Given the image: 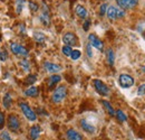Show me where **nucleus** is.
Wrapping results in <instances>:
<instances>
[{
    "instance_id": "21",
    "label": "nucleus",
    "mask_w": 145,
    "mask_h": 140,
    "mask_svg": "<svg viewBox=\"0 0 145 140\" xmlns=\"http://www.w3.org/2000/svg\"><path fill=\"white\" fill-rule=\"evenodd\" d=\"M25 95L26 96H37L38 95V88L36 87H30L25 91Z\"/></svg>"
},
{
    "instance_id": "4",
    "label": "nucleus",
    "mask_w": 145,
    "mask_h": 140,
    "mask_svg": "<svg viewBox=\"0 0 145 140\" xmlns=\"http://www.w3.org/2000/svg\"><path fill=\"white\" fill-rule=\"evenodd\" d=\"M7 124H8V128L11 131H14V132H17L19 129H20V120H19L18 117L16 114H14V113H11V114L8 116Z\"/></svg>"
},
{
    "instance_id": "36",
    "label": "nucleus",
    "mask_w": 145,
    "mask_h": 140,
    "mask_svg": "<svg viewBox=\"0 0 145 140\" xmlns=\"http://www.w3.org/2000/svg\"><path fill=\"white\" fill-rule=\"evenodd\" d=\"M91 44H87V46H86V50H87V54H88V56H89V57H91V56H93V54H91Z\"/></svg>"
},
{
    "instance_id": "35",
    "label": "nucleus",
    "mask_w": 145,
    "mask_h": 140,
    "mask_svg": "<svg viewBox=\"0 0 145 140\" xmlns=\"http://www.w3.org/2000/svg\"><path fill=\"white\" fill-rule=\"evenodd\" d=\"M0 57H1V59H2V61H6V59L8 58V54H7V52H6V51H1Z\"/></svg>"
},
{
    "instance_id": "8",
    "label": "nucleus",
    "mask_w": 145,
    "mask_h": 140,
    "mask_svg": "<svg viewBox=\"0 0 145 140\" xmlns=\"http://www.w3.org/2000/svg\"><path fill=\"white\" fill-rule=\"evenodd\" d=\"M63 42L65 43V45L72 47V46H75V45L78 44V38L72 33H66L65 35L63 36Z\"/></svg>"
},
{
    "instance_id": "5",
    "label": "nucleus",
    "mask_w": 145,
    "mask_h": 140,
    "mask_svg": "<svg viewBox=\"0 0 145 140\" xmlns=\"http://www.w3.org/2000/svg\"><path fill=\"white\" fill-rule=\"evenodd\" d=\"M10 50L17 56H21V57H26L28 56V50L26 47H24L22 45L17 44V43H11L10 44Z\"/></svg>"
},
{
    "instance_id": "6",
    "label": "nucleus",
    "mask_w": 145,
    "mask_h": 140,
    "mask_svg": "<svg viewBox=\"0 0 145 140\" xmlns=\"http://www.w3.org/2000/svg\"><path fill=\"white\" fill-rule=\"evenodd\" d=\"M118 83L123 88H128L134 85V79L128 74H121L118 77Z\"/></svg>"
},
{
    "instance_id": "26",
    "label": "nucleus",
    "mask_w": 145,
    "mask_h": 140,
    "mask_svg": "<svg viewBox=\"0 0 145 140\" xmlns=\"http://www.w3.org/2000/svg\"><path fill=\"white\" fill-rule=\"evenodd\" d=\"M61 52L64 55H66V56H71V54H72V50L71 46H67V45H65L63 48H61Z\"/></svg>"
},
{
    "instance_id": "17",
    "label": "nucleus",
    "mask_w": 145,
    "mask_h": 140,
    "mask_svg": "<svg viewBox=\"0 0 145 140\" xmlns=\"http://www.w3.org/2000/svg\"><path fill=\"white\" fill-rule=\"evenodd\" d=\"M60 80H61L60 75H57V74L52 75V76L48 79V87H49V88H53L54 85H56L57 83H59V82H60Z\"/></svg>"
},
{
    "instance_id": "28",
    "label": "nucleus",
    "mask_w": 145,
    "mask_h": 140,
    "mask_svg": "<svg viewBox=\"0 0 145 140\" xmlns=\"http://www.w3.org/2000/svg\"><path fill=\"white\" fill-rule=\"evenodd\" d=\"M0 140H12V138L10 137V135L7 131H1V133H0Z\"/></svg>"
},
{
    "instance_id": "13",
    "label": "nucleus",
    "mask_w": 145,
    "mask_h": 140,
    "mask_svg": "<svg viewBox=\"0 0 145 140\" xmlns=\"http://www.w3.org/2000/svg\"><path fill=\"white\" fill-rule=\"evenodd\" d=\"M66 137L68 140H83V136L74 129H68L66 131Z\"/></svg>"
},
{
    "instance_id": "2",
    "label": "nucleus",
    "mask_w": 145,
    "mask_h": 140,
    "mask_svg": "<svg viewBox=\"0 0 145 140\" xmlns=\"http://www.w3.org/2000/svg\"><path fill=\"white\" fill-rule=\"evenodd\" d=\"M106 15H107V18H108V19H110V20H115V19L124 17V16H125V11H124L123 9L117 8V7L109 6L108 8H107Z\"/></svg>"
},
{
    "instance_id": "18",
    "label": "nucleus",
    "mask_w": 145,
    "mask_h": 140,
    "mask_svg": "<svg viewBox=\"0 0 145 140\" xmlns=\"http://www.w3.org/2000/svg\"><path fill=\"white\" fill-rule=\"evenodd\" d=\"M2 104L5 106V109H9L11 104H12V98L9 93H7L5 96H3V100H2Z\"/></svg>"
},
{
    "instance_id": "25",
    "label": "nucleus",
    "mask_w": 145,
    "mask_h": 140,
    "mask_svg": "<svg viewBox=\"0 0 145 140\" xmlns=\"http://www.w3.org/2000/svg\"><path fill=\"white\" fill-rule=\"evenodd\" d=\"M80 55H82V53H80L79 50H74L72 54H71V57H72V61H76V59H78L80 57Z\"/></svg>"
},
{
    "instance_id": "10",
    "label": "nucleus",
    "mask_w": 145,
    "mask_h": 140,
    "mask_svg": "<svg viewBox=\"0 0 145 140\" xmlns=\"http://www.w3.org/2000/svg\"><path fill=\"white\" fill-rule=\"evenodd\" d=\"M116 2L122 9H132L138 3V0H116Z\"/></svg>"
},
{
    "instance_id": "30",
    "label": "nucleus",
    "mask_w": 145,
    "mask_h": 140,
    "mask_svg": "<svg viewBox=\"0 0 145 140\" xmlns=\"http://www.w3.org/2000/svg\"><path fill=\"white\" fill-rule=\"evenodd\" d=\"M137 94L141 96V95H144L145 94V84H142L138 87V90H137Z\"/></svg>"
},
{
    "instance_id": "24",
    "label": "nucleus",
    "mask_w": 145,
    "mask_h": 140,
    "mask_svg": "<svg viewBox=\"0 0 145 140\" xmlns=\"http://www.w3.org/2000/svg\"><path fill=\"white\" fill-rule=\"evenodd\" d=\"M19 65L21 66V69H22V70L26 71V72H28V71H29V69H30L29 63H28V61H27V59H22V61H20Z\"/></svg>"
},
{
    "instance_id": "33",
    "label": "nucleus",
    "mask_w": 145,
    "mask_h": 140,
    "mask_svg": "<svg viewBox=\"0 0 145 140\" xmlns=\"http://www.w3.org/2000/svg\"><path fill=\"white\" fill-rule=\"evenodd\" d=\"M22 6H24V0H17V13L20 14V11L22 10Z\"/></svg>"
},
{
    "instance_id": "14",
    "label": "nucleus",
    "mask_w": 145,
    "mask_h": 140,
    "mask_svg": "<svg viewBox=\"0 0 145 140\" xmlns=\"http://www.w3.org/2000/svg\"><path fill=\"white\" fill-rule=\"evenodd\" d=\"M40 132H41V129L39 125H33L29 130V136L31 140H37L40 136Z\"/></svg>"
},
{
    "instance_id": "15",
    "label": "nucleus",
    "mask_w": 145,
    "mask_h": 140,
    "mask_svg": "<svg viewBox=\"0 0 145 140\" xmlns=\"http://www.w3.org/2000/svg\"><path fill=\"white\" fill-rule=\"evenodd\" d=\"M40 21L45 25V26H49V22H50V19H49V13H48V9L47 7L44 5V11L40 16Z\"/></svg>"
},
{
    "instance_id": "29",
    "label": "nucleus",
    "mask_w": 145,
    "mask_h": 140,
    "mask_svg": "<svg viewBox=\"0 0 145 140\" xmlns=\"http://www.w3.org/2000/svg\"><path fill=\"white\" fill-rule=\"evenodd\" d=\"M6 118H5V114H3V112H1L0 111V129H2L3 127H5V124H6Z\"/></svg>"
},
{
    "instance_id": "9",
    "label": "nucleus",
    "mask_w": 145,
    "mask_h": 140,
    "mask_svg": "<svg viewBox=\"0 0 145 140\" xmlns=\"http://www.w3.org/2000/svg\"><path fill=\"white\" fill-rule=\"evenodd\" d=\"M88 42H89V44H91L93 47L97 48L98 51H103L104 45H103L102 40H101V39H99L96 35H94V34H89V35H88Z\"/></svg>"
},
{
    "instance_id": "37",
    "label": "nucleus",
    "mask_w": 145,
    "mask_h": 140,
    "mask_svg": "<svg viewBox=\"0 0 145 140\" xmlns=\"http://www.w3.org/2000/svg\"><path fill=\"white\" fill-rule=\"evenodd\" d=\"M142 70H143V72H145V62H144V64L142 65Z\"/></svg>"
},
{
    "instance_id": "20",
    "label": "nucleus",
    "mask_w": 145,
    "mask_h": 140,
    "mask_svg": "<svg viewBox=\"0 0 145 140\" xmlns=\"http://www.w3.org/2000/svg\"><path fill=\"white\" fill-rule=\"evenodd\" d=\"M102 104L104 105V108L107 110V112L109 113V116H112V117H113V116H115L116 111L114 110V108L112 106V104L109 103L108 101H105V100H103V101H102Z\"/></svg>"
},
{
    "instance_id": "27",
    "label": "nucleus",
    "mask_w": 145,
    "mask_h": 140,
    "mask_svg": "<svg viewBox=\"0 0 145 140\" xmlns=\"http://www.w3.org/2000/svg\"><path fill=\"white\" fill-rule=\"evenodd\" d=\"M36 80H37L36 75L31 74V75H28V76H27V79H26V83H27V84H33V83L36 82Z\"/></svg>"
},
{
    "instance_id": "3",
    "label": "nucleus",
    "mask_w": 145,
    "mask_h": 140,
    "mask_svg": "<svg viewBox=\"0 0 145 140\" xmlns=\"http://www.w3.org/2000/svg\"><path fill=\"white\" fill-rule=\"evenodd\" d=\"M19 106H20L22 113L25 114V117H26L29 121H36L37 120L36 113L34 112V110L27 104V103H25V102H20V103H19Z\"/></svg>"
},
{
    "instance_id": "7",
    "label": "nucleus",
    "mask_w": 145,
    "mask_h": 140,
    "mask_svg": "<svg viewBox=\"0 0 145 140\" xmlns=\"http://www.w3.org/2000/svg\"><path fill=\"white\" fill-rule=\"evenodd\" d=\"M94 87H95V90L101 94V95H107L109 93V88L108 87L102 82L101 80H94Z\"/></svg>"
},
{
    "instance_id": "34",
    "label": "nucleus",
    "mask_w": 145,
    "mask_h": 140,
    "mask_svg": "<svg viewBox=\"0 0 145 140\" xmlns=\"http://www.w3.org/2000/svg\"><path fill=\"white\" fill-rule=\"evenodd\" d=\"M89 26H91V20H89V19H87V20L84 22V26H83L84 30H85V32H87V30L89 29Z\"/></svg>"
},
{
    "instance_id": "38",
    "label": "nucleus",
    "mask_w": 145,
    "mask_h": 140,
    "mask_svg": "<svg viewBox=\"0 0 145 140\" xmlns=\"http://www.w3.org/2000/svg\"><path fill=\"white\" fill-rule=\"evenodd\" d=\"M0 54H1V51H0Z\"/></svg>"
},
{
    "instance_id": "11",
    "label": "nucleus",
    "mask_w": 145,
    "mask_h": 140,
    "mask_svg": "<svg viewBox=\"0 0 145 140\" xmlns=\"http://www.w3.org/2000/svg\"><path fill=\"white\" fill-rule=\"evenodd\" d=\"M44 67H45V70L47 71L48 73H53V74L58 73V72L61 71V66L60 65H57V64L50 63V62H45Z\"/></svg>"
},
{
    "instance_id": "22",
    "label": "nucleus",
    "mask_w": 145,
    "mask_h": 140,
    "mask_svg": "<svg viewBox=\"0 0 145 140\" xmlns=\"http://www.w3.org/2000/svg\"><path fill=\"white\" fill-rule=\"evenodd\" d=\"M115 117L117 118V120L118 121H121V122H125L127 120V117H126V114L122 111V110H117L116 111V113H115Z\"/></svg>"
},
{
    "instance_id": "16",
    "label": "nucleus",
    "mask_w": 145,
    "mask_h": 140,
    "mask_svg": "<svg viewBox=\"0 0 145 140\" xmlns=\"http://www.w3.org/2000/svg\"><path fill=\"white\" fill-rule=\"evenodd\" d=\"M75 11H76V15L79 18H84V19H85V18L87 17V10H86L85 7H83L82 5H77Z\"/></svg>"
},
{
    "instance_id": "31",
    "label": "nucleus",
    "mask_w": 145,
    "mask_h": 140,
    "mask_svg": "<svg viewBox=\"0 0 145 140\" xmlns=\"http://www.w3.org/2000/svg\"><path fill=\"white\" fill-rule=\"evenodd\" d=\"M29 8H30L33 11H37V10L39 9L38 5H37L36 2H33V1H30V2H29Z\"/></svg>"
},
{
    "instance_id": "19",
    "label": "nucleus",
    "mask_w": 145,
    "mask_h": 140,
    "mask_svg": "<svg viewBox=\"0 0 145 140\" xmlns=\"http://www.w3.org/2000/svg\"><path fill=\"white\" fill-rule=\"evenodd\" d=\"M106 57H107V63L109 65H114V62H115V54H114V51L112 48H108L107 52H106Z\"/></svg>"
},
{
    "instance_id": "23",
    "label": "nucleus",
    "mask_w": 145,
    "mask_h": 140,
    "mask_svg": "<svg viewBox=\"0 0 145 140\" xmlns=\"http://www.w3.org/2000/svg\"><path fill=\"white\" fill-rule=\"evenodd\" d=\"M34 38H35V40L38 42V43H44L45 39H46L45 35L42 33H39V32H35L34 33Z\"/></svg>"
},
{
    "instance_id": "12",
    "label": "nucleus",
    "mask_w": 145,
    "mask_h": 140,
    "mask_svg": "<svg viewBox=\"0 0 145 140\" xmlns=\"http://www.w3.org/2000/svg\"><path fill=\"white\" fill-rule=\"evenodd\" d=\"M80 127H82V129L85 131V132H87V133H95V131H96V128L89 123L87 120H85V119H83V120H80Z\"/></svg>"
},
{
    "instance_id": "1",
    "label": "nucleus",
    "mask_w": 145,
    "mask_h": 140,
    "mask_svg": "<svg viewBox=\"0 0 145 140\" xmlns=\"http://www.w3.org/2000/svg\"><path fill=\"white\" fill-rule=\"evenodd\" d=\"M67 95V88L65 85H60L55 88L54 93L52 95V100L54 103H60Z\"/></svg>"
},
{
    "instance_id": "32",
    "label": "nucleus",
    "mask_w": 145,
    "mask_h": 140,
    "mask_svg": "<svg viewBox=\"0 0 145 140\" xmlns=\"http://www.w3.org/2000/svg\"><path fill=\"white\" fill-rule=\"evenodd\" d=\"M107 8H108V6L106 3H103L101 6V16H104L105 15V13L107 11Z\"/></svg>"
}]
</instances>
